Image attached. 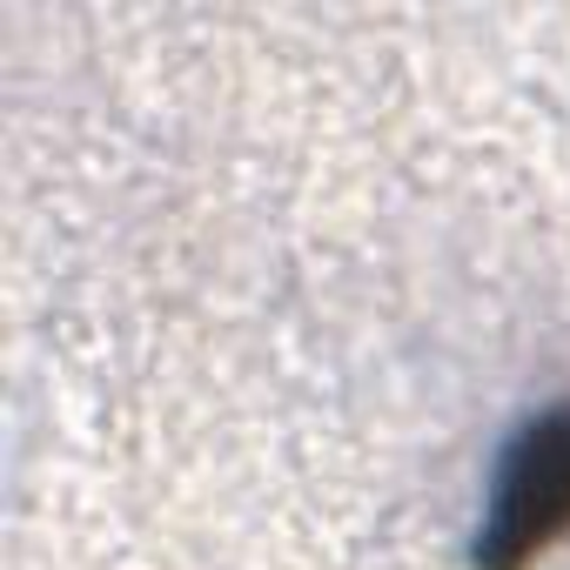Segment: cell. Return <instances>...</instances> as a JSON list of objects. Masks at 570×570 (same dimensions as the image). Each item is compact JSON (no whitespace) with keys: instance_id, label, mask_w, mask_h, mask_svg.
Instances as JSON below:
<instances>
[{"instance_id":"1","label":"cell","mask_w":570,"mask_h":570,"mask_svg":"<svg viewBox=\"0 0 570 570\" xmlns=\"http://www.w3.org/2000/svg\"><path fill=\"white\" fill-rule=\"evenodd\" d=\"M570 537V403L537 410L497 456L470 570H530Z\"/></svg>"}]
</instances>
